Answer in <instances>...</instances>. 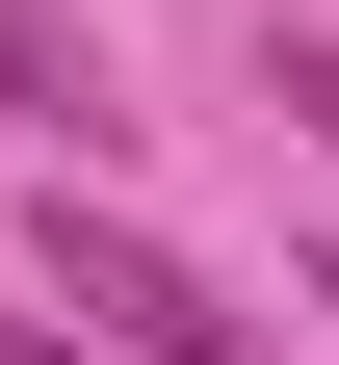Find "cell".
Listing matches in <instances>:
<instances>
[{
	"instance_id": "cell-3",
	"label": "cell",
	"mask_w": 339,
	"mask_h": 365,
	"mask_svg": "<svg viewBox=\"0 0 339 365\" xmlns=\"http://www.w3.org/2000/svg\"><path fill=\"white\" fill-rule=\"evenodd\" d=\"M261 105H287V130L339 157V26H261Z\"/></svg>"
},
{
	"instance_id": "cell-1",
	"label": "cell",
	"mask_w": 339,
	"mask_h": 365,
	"mask_svg": "<svg viewBox=\"0 0 339 365\" xmlns=\"http://www.w3.org/2000/svg\"><path fill=\"white\" fill-rule=\"evenodd\" d=\"M26 261H53V313H79L105 365H235V287H209L183 235H131V209H79V157H53V209H26Z\"/></svg>"
},
{
	"instance_id": "cell-4",
	"label": "cell",
	"mask_w": 339,
	"mask_h": 365,
	"mask_svg": "<svg viewBox=\"0 0 339 365\" xmlns=\"http://www.w3.org/2000/svg\"><path fill=\"white\" fill-rule=\"evenodd\" d=\"M0 365H105V339H53V313H0Z\"/></svg>"
},
{
	"instance_id": "cell-2",
	"label": "cell",
	"mask_w": 339,
	"mask_h": 365,
	"mask_svg": "<svg viewBox=\"0 0 339 365\" xmlns=\"http://www.w3.org/2000/svg\"><path fill=\"white\" fill-rule=\"evenodd\" d=\"M0 105H26V130H53V157H105V26H79V0H0Z\"/></svg>"
},
{
	"instance_id": "cell-5",
	"label": "cell",
	"mask_w": 339,
	"mask_h": 365,
	"mask_svg": "<svg viewBox=\"0 0 339 365\" xmlns=\"http://www.w3.org/2000/svg\"><path fill=\"white\" fill-rule=\"evenodd\" d=\"M313 313H339V287H313Z\"/></svg>"
}]
</instances>
